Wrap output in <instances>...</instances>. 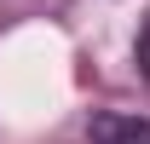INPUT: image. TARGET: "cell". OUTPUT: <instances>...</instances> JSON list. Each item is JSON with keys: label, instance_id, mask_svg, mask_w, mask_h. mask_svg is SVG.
<instances>
[{"label": "cell", "instance_id": "1", "mask_svg": "<svg viewBox=\"0 0 150 144\" xmlns=\"http://www.w3.org/2000/svg\"><path fill=\"white\" fill-rule=\"evenodd\" d=\"M93 144H150L144 115H93Z\"/></svg>", "mask_w": 150, "mask_h": 144}, {"label": "cell", "instance_id": "2", "mask_svg": "<svg viewBox=\"0 0 150 144\" xmlns=\"http://www.w3.org/2000/svg\"><path fill=\"white\" fill-rule=\"evenodd\" d=\"M133 58H139V75L150 81V18H144V29H139V46H133Z\"/></svg>", "mask_w": 150, "mask_h": 144}]
</instances>
